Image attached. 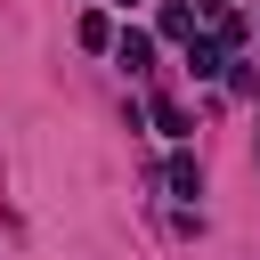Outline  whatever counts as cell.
Returning a JSON list of instances; mask_svg holds the SVG:
<instances>
[{
	"instance_id": "1",
	"label": "cell",
	"mask_w": 260,
	"mask_h": 260,
	"mask_svg": "<svg viewBox=\"0 0 260 260\" xmlns=\"http://www.w3.org/2000/svg\"><path fill=\"white\" fill-rule=\"evenodd\" d=\"M114 57H122V73H146V65H154V41H146V32H122Z\"/></svg>"
},
{
	"instance_id": "2",
	"label": "cell",
	"mask_w": 260,
	"mask_h": 260,
	"mask_svg": "<svg viewBox=\"0 0 260 260\" xmlns=\"http://www.w3.org/2000/svg\"><path fill=\"white\" fill-rule=\"evenodd\" d=\"M154 130H162V138H187V130H195V114H187L179 98H154Z\"/></svg>"
},
{
	"instance_id": "3",
	"label": "cell",
	"mask_w": 260,
	"mask_h": 260,
	"mask_svg": "<svg viewBox=\"0 0 260 260\" xmlns=\"http://www.w3.org/2000/svg\"><path fill=\"white\" fill-rule=\"evenodd\" d=\"M73 32H81V49H114V16H106V8H89Z\"/></svg>"
},
{
	"instance_id": "4",
	"label": "cell",
	"mask_w": 260,
	"mask_h": 260,
	"mask_svg": "<svg viewBox=\"0 0 260 260\" xmlns=\"http://www.w3.org/2000/svg\"><path fill=\"white\" fill-rule=\"evenodd\" d=\"M187 65H195V81H211V73H228V57H219V41H187Z\"/></svg>"
},
{
	"instance_id": "5",
	"label": "cell",
	"mask_w": 260,
	"mask_h": 260,
	"mask_svg": "<svg viewBox=\"0 0 260 260\" xmlns=\"http://www.w3.org/2000/svg\"><path fill=\"white\" fill-rule=\"evenodd\" d=\"M171 195H203V162L195 154H171Z\"/></svg>"
},
{
	"instance_id": "6",
	"label": "cell",
	"mask_w": 260,
	"mask_h": 260,
	"mask_svg": "<svg viewBox=\"0 0 260 260\" xmlns=\"http://www.w3.org/2000/svg\"><path fill=\"white\" fill-rule=\"evenodd\" d=\"M162 32H171V41H195V8L171 0V8H162Z\"/></svg>"
},
{
	"instance_id": "7",
	"label": "cell",
	"mask_w": 260,
	"mask_h": 260,
	"mask_svg": "<svg viewBox=\"0 0 260 260\" xmlns=\"http://www.w3.org/2000/svg\"><path fill=\"white\" fill-rule=\"evenodd\" d=\"M114 8H138V0H114Z\"/></svg>"
}]
</instances>
